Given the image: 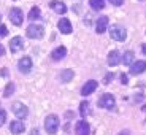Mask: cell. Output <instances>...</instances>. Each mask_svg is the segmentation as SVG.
I'll list each match as a JSON object with an SVG mask.
<instances>
[{
    "instance_id": "obj_1",
    "label": "cell",
    "mask_w": 146,
    "mask_h": 135,
    "mask_svg": "<svg viewBox=\"0 0 146 135\" xmlns=\"http://www.w3.org/2000/svg\"><path fill=\"white\" fill-rule=\"evenodd\" d=\"M108 30H110V37L116 41H124L127 38V30L121 24H113V26H110Z\"/></svg>"
},
{
    "instance_id": "obj_2",
    "label": "cell",
    "mask_w": 146,
    "mask_h": 135,
    "mask_svg": "<svg viewBox=\"0 0 146 135\" xmlns=\"http://www.w3.org/2000/svg\"><path fill=\"white\" fill-rule=\"evenodd\" d=\"M44 130L49 135H54L59 130V118L56 114H48L44 118Z\"/></svg>"
},
{
    "instance_id": "obj_3",
    "label": "cell",
    "mask_w": 146,
    "mask_h": 135,
    "mask_svg": "<svg viewBox=\"0 0 146 135\" xmlns=\"http://www.w3.org/2000/svg\"><path fill=\"white\" fill-rule=\"evenodd\" d=\"M26 33H27L29 38H32V40H41L44 37V29L40 24H30V26L27 27Z\"/></svg>"
},
{
    "instance_id": "obj_4",
    "label": "cell",
    "mask_w": 146,
    "mask_h": 135,
    "mask_svg": "<svg viewBox=\"0 0 146 135\" xmlns=\"http://www.w3.org/2000/svg\"><path fill=\"white\" fill-rule=\"evenodd\" d=\"M11 111H13V114H15L16 118H19V119H24V118H27V114H29L27 106L24 105V103H21V102L13 103V105H11Z\"/></svg>"
},
{
    "instance_id": "obj_5",
    "label": "cell",
    "mask_w": 146,
    "mask_h": 135,
    "mask_svg": "<svg viewBox=\"0 0 146 135\" xmlns=\"http://www.w3.org/2000/svg\"><path fill=\"white\" fill-rule=\"evenodd\" d=\"M99 106L100 108H106V110H113L116 106V100H114V95L111 94H103L99 99Z\"/></svg>"
},
{
    "instance_id": "obj_6",
    "label": "cell",
    "mask_w": 146,
    "mask_h": 135,
    "mask_svg": "<svg viewBox=\"0 0 146 135\" xmlns=\"http://www.w3.org/2000/svg\"><path fill=\"white\" fill-rule=\"evenodd\" d=\"M8 18L15 26H21L22 21H24V13H22L21 8H11L10 13H8Z\"/></svg>"
},
{
    "instance_id": "obj_7",
    "label": "cell",
    "mask_w": 146,
    "mask_h": 135,
    "mask_svg": "<svg viewBox=\"0 0 146 135\" xmlns=\"http://www.w3.org/2000/svg\"><path fill=\"white\" fill-rule=\"evenodd\" d=\"M18 70L21 73H29L30 70H32V59H30L29 56L21 57L19 59V62H18Z\"/></svg>"
},
{
    "instance_id": "obj_8",
    "label": "cell",
    "mask_w": 146,
    "mask_h": 135,
    "mask_svg": "<svg viewBox=\"0 0 146 135\" xmlns=\"http://www.w3.org/2000/svg\"><path fill=\"white\" fill-rule=\"evenodd\" d=\"M97 86H99V83L95 80H89L84 83V86L81 88V95H84V97H88V95H91L92 92L97 89Z\"/></svg>"
},
{
    "instance_id": "obj_9",
    "label": "cell",
    "mask_w": 146,
    "mask_h": 135,
    "mask_svg": "<svg viewBox=\"0 0 146 135\" xmlns=\"http://www.w3.org/2000/svg\"><path fill=\"white\" fill-rule=\"evenodd\" d=\"M89 132H91V127H89L88 121H78L76 126H75V134L76 135H89Z\"/></svg>"
},
{
    "instance_id": "obj_10",
    "label": "cell",
    "mask_w": 146,
    "mask_h": 135,
    "mask_svg": "<svg viewBox=\"0 0 146 135\" xmlns=\"http://www.w3.org/2000/svg\"><path fill=\"white\" fill-rule=\"evenodd\" d=\"M57 27H59V30H60V33H65V35L72 33V30H73L72 22H70V19H67V18L60 19V21L57 22Z\"/></svg>"
},
{
    "instance_id": "obj_11",
    "label": "cell",
    "mask_w": 146,
    "mask_h": 135,
    "mask_svg": "<svg viewBox=\"0 0 146 135\" xmlns=\"http://www.w3.org/2000/svg\"><path fill=\"white\" fill-rule=\"evenodd\" d=\"M22 48H24V40H22L21 37H13V38L10 40V49L13 53L21 51Z\"/></svg>"
},
{
    "instance_id": "obj_12",
    "label": "cell",
    "mask_w": 146,
    "mask_h": 135,
    "mask_svg": "<svg viewBox=\"0 0 146 135\" xmlns=\"http://www.w3.org/2000/svg\"><path fill=\"white\" fill-rule=\"evenodd\" d=\"M146 70V62L145 61H137L130 65V75H140Z\"/></svg>"
},
{
    "instance_id": "obj_13",
    "label": "cell",
    "mask_w": 146,
    "mask_h": 135,
    "mask_svg": "<svg viewBox=\"0 0 146 135\" xmlns=\"http://www.w3.org/2000/svg\"><path fill=\"white\" fill-rule=\"evenodd\" d=\"M10 130L13 135H18V134H22V132L26 130V126L22 121H11L10 124Z\"/></svg>"
},
{
    "instance_id": "obj_14",
    "label": "cell",
    "mask_w": 146,
    "mask_h": 135,
    "mask_svg": "<svg viewBox=\"0 0 146 135\" xmlns=\"http://www.w3.org/2000/svg\"><path fill=\"white\" fill-rule=\"evenodd\" d=\"M49 7L52 8V11H56V13H59V15H65V13H67L65 3L60 2V0H52L51 3H49Z\"/></svg>"
},
{
    "instance_id": "obj_15",
    "label": "cell",
    "mask_w": 146,
    "mask_h": 135,
    "mask_svg": "<svg viewBox=\"0 0 146 135\" xmlns=\"http://www.w3.org/2000/svg\"><path fill=\"white\" fill-rule=\"evenodd\" d=\"M67 56V48L65 46H57L54 51L51 53V59L52 61H60Z\"/></svg>"
},
{
    "instance_id": "obj_16",
    "label": "cell",
    "mask_w": 146,
    "mask_h": 135,
    "mask_svg": "<svg viewBox=\"0 0 146 135\" xmlns=\"http://www.w3.org/2000/svg\"><path fill=\"white\" fill-rule=\"evenodd\" d=\"M106 27H108V18L106 16H102V18L97 19V24H95V30H97V33H103L106 30Z\"/></svg>"
},
{
    "instance_id": "obj_17",
    "label": "cell",
    "mask_w": 146,
    "mask_h": 135,
    "mask_svg": "<svg viewBox=\"0 0 146 135\" xmlns=\"http://www.w3.org/2000/svg\"><path fill=\"white\" fill-rule=\"evenodd\" d=\"M106 62H108L110 67H116L117 64L121 62V54L117 51H111L108 54V61H106Z\"/></svg>"
},
{
    "instance_id": "obj_18",
    "label": "cell",
    "mask_w": 146,
    "mask_h": 135,
    "mask_svg": "<svg viewBox=\"0 0 146 135\" xmlns=\"http://www.w3.org/2000/svg\"><path fill=\"white\" fill-rule=\"evenodd\" d=\"M133 59H135L133 51H125L124 54L121 56V62L124 64V65H132L133 64Z\"/></svg>"
},
{
    "instance_id": "obj_19",
    "label": "cell",
    "mask_w": 146,
    "mask_h": 135,
    "mask_svg": "<svg viewBox=\"0 0 146 135\" xmlns=\"http://www.w3.org/2000/svg\"><path fill=\"white\" fill-rule=\"evenodd\" d=\"M89 5H91L92 10H103L105 8V2L103 0H89Z\"/></svg>"
},
{
    "instance_id": "obj_20",
    "label": "cell",
    "mask_w": 146,
    "mask_h": 135,
    "mask_svg": "<svg viewBox=\"0 0 146 135\" xmlns=\"http://www.w3.org/2000/svg\"><path fill=\"white\" fill-rule=\"evenodd\" d=\"M73 75H75L73 70H64V72L60 73V81H62V83H68V81L73 78Z\"/></svg>"
},
{
    "instance_id": "obj_21",
    "label": "cell",
    "mask_w": 146,
    "mask_h": 135,
    "mask_svg": "<svg viewBox=\"0 0 146 135\" xmlns=\"http://www.w3.org/2000/svg\"><path fill=\"white\" fill-rule=\"evenodd\" d=\"M40 15H41V13H40V8H38V7H33L32 10H30V13H29V19H30V21H35V19L40 18Z\"/></svg>"
},
{
    "instance_id": "obj_22",
    "label": "cell",
    "mask_w": 146,
    "mask_h": 135,
    "mask_svg": "<svg viewBox=\"0 0 146 135\" xmlns=\"http://www.w3.org/2000/svg\"><path fill=\"white\" fill-rule=\"evenodd\" d=\"M15 92V84L13 83H10V84H7V88H5V92H3V97H10L11 94Z\"/></svg>"
},
{
    "instance_id": "obj_23",
    "label": "cell",
    "mask_w": 146,
    "mask_h": 135,
    "mask_svg": "<svg viewBox=\"0 0 146 135\" xmlns=\"http://www.w3.org/2000/svg\"><path fill=\"white\" fill-rule=\"evenodd\" d=\"M88 108H89V102L86 100V102H81V106H80V114L81 116H86V113H88Z\"/></svg>"
},
{
    "instance_id": "obj_24",
    "label": "cell",
    "mask_w": 146,
    "mask_h": 135,
    "mask_svg": "<svg viewBox=\"0 0 146 135\" xmlns=\"http://www.w3.org/2000/svg\"><path fill=\"white\" fill-rule=\"evenodd\" d=\"M7 122V111L3 108H0V127Z\"/></svg>"
},
{
    "instance_id": "obj_25",
    "label": "cell",
    "mask_w": 146,
    "mask_h": 135,
    "mask_svg": "<svg viewBox=\"0 0 146 135\" xmlns=\"http://www.w3.org/2000/svg\"><path fill=\"white\" fill-rule=\"evenodd\" d=\"M111 5H116V7H121V5L124 3V0H108Z\"/></svg>"
},
{
    "instance_id": "obj_26",
    "label": "cell",
    "mask_w": 146,
    "mask_h": 135,
    "mask_svg": "<svg viewBox=\"0 0 146 135\" xmlns=\"http://www.w3.org/2000/svg\"><path fill=\"white\" fill-rule=\"evenodd\" d=\"M121 83H122V84H127L129 83V76H127V75H124V73L121 75Z\"/></svg>"
},
{
    "instance_id": "obj_27",
    "label": "cell",
    "mask_w": 146,
    "mask_h": 135,
    "mask_svg": "<svg viewBox=\"0 0 146 135\" xmlns=\"http://www.w3.org/2000/svg\"><path fill=\"white\" fill-rule=\"evenodd\" d=\"M7 33H8L7 27H5V26H0V37H5Z\"/></svg>"
},
{
    "instance_id": "obj_28",
    "label": "cell",
    "mask_w": 146,
    "mask_h": 135,
    "mask_svg": "<svg viewBox=\"0 0 146 135\" xmlns=\"http://www.w3.org/2000/svg\"><path fill=\"white\" fill-rule=\"evenodd\" d=\"M113 73H108V75H106V78H105V81H103V84H108L110 83V80H113Z\"/></svg>"
},
{
    "instance_id": "obj_29",
    "label": "cell",
    "mask_w": 146,
    "mask_h": 135,
    "mask_svg": "<svg viewBox=\"0 0 146 135\" xmlns=\"http://www.w3.org/2000/svg\"><path fill=\"white\" fill-rule=\"evenodd\" d=\"M117 135H130V130H129V129H124V130H121Z\"/></svg>"
},
{
    "instance_id": "obj_30",
    "label": "cell",
    "mask_w": 146,
    "mask_h": 135,
    "mask_svg": "<svg viewBox=\"0 0 146 135\" xmlns=\"http://www.w3.org/2000/svg\"><path fill=\"white\" fill-rule=\"evenodd\" d=\"M141 100H143V94H138L135 97V102H141Z\"/></svg>"
},
{
    "instance_id": "obj_31",
    "label": "cell",
    "mask_w": 146,
    "mask_h": 135,
    "mask_svg": "<svg viewBox=\"0 0 146 135\" xmlns=\"http://www.w3.org/2000/svg\"><path fill=\"white\" fill-rule=\"evenodd\" d=\"M29 135H40V132L36 130V129H32V130H30V134Z\"/></svg>"
},
{
    "instance_id": "obj_32",
    "label": "cell",
    "mask_w": 146,
    "mask_h": 135,
    "mask_svg": "<svg viewBox=\"0 0 146 135\" xmlns=\"http://www.w3.org/2000/svg\"><path fill=\"white\" fill-rule=\"evenodd\" d=\"M141 51H143V54L146 56V43H143V45H141Z\"/></svg>"
},
{
    "instance_id": "obj_33",
    "label": "cell",
    "mask_w": 146,
    "mask_h": 135,
    "mask_svg": "<svg viewBox=\"0 0 146 135\" xmlns=\"http://www.w3.org/2000/svg\"><path fill=\"white\" fill-rule=\"evenodd\" d=\"M3 54H5V48L0 45V56H3Z\"/></svg>"
},
{
    "instance_id": "obj_34",
    "label": "cell",
    "mask_w": 146,
    "mask_h": 135,
    "mask_svg": "<svg viewBox=\"0 0 146 135\" xmlns=\"http://www.w3.org/2000/svg\"><path fill=\"white\" fill-rule=\"evenodd\" d=\"M7 72H8V70H7V68H2V75H3V76H7V75H8V73H7Z\"/></svg>"
},
{
    "instance_id": "obj_35",
    "label": "cell",
    "mask_w": 146,
    "mask_h": 135,
    "mask_svg": "<svg viewBox=\"0 0 146 135\" xmlns=\"http://www.w3.org/2000/svg\"><path fill=\"white\" fill-rule=\"evenodd\" d=\"M141 111H145V113H146V105H143V108H141Z\"/></svg>"
},
{
    "instance_id": "obj_36",
    "label": "cell",
    "mask_w": 146,
    "mask_h": 135,
    "mask_svg": "<svg viewBox=\"0 0 146 135\" xmlns=\"http://www.w3.org/2000/svg\"><path fill=\"white\" fill-rule=\"evenodd\" d=\"M0 19H2V13H0Z\"/></svg>"
},
{
    "instance_id": "obj_37",
    "label": "cell",
    "mask_w": 146,
    "mask_h": 135,
    "mask_svg": "<svg viewBox=\"0 0 146 135\" xmlns=\"http://www.w3.org/2000/svg\"><path fill=\"white\" fill-rule=\"evenodd\" d=\"M145 122H146V121H145Z\"/></svg>"
}]
</instances>
